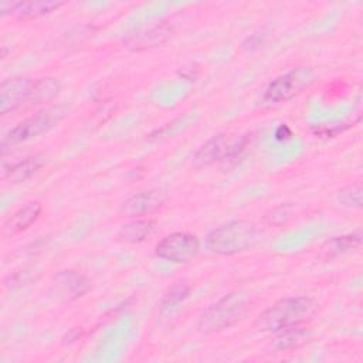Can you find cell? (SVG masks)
Wrapping results in <instances>:
<instances>
[{"mask_svg": "<svg viewBox=\"0 0 363 363\" xmlns=\"http://www.w3.org/2000/svg\"><path fill=\"white\" fill-rule=\"evenodd\" d=\"M261 240L259 228L247 220H233L213 228L204 240L206 250L217 255H235L254 248Z\"/></svg>", "mask_w": 363, "mask_h": 363, "instance_id": "cell-1", "label": "cell"}, {"mask_svg": "<svg viewBox=\"0 0 363 363\" xmlns=\"http://www.w3.org/2000/svg\"><path fill=\"white\" fill-rule=\"evenodd\" d=\"M316 312V303L309 296L282 298L268 306L255 320L261 332H279L308 322Z\"/></svg>", "mask_w": 363, "mask_h": 363, "instance_id": "cell-2", "label": "cell"}, {"mask_svg": "<svg viewBox=\"0 0 363 363\" xmlns=\"http://www.w3.org/2000/svg\"><path fill=\"white\" fill-rule=\"evenodd\" d=\"M248 299V294L242 291H234L224 295L200 315L197 322L199 330L210 335L234 326L245 315Z\"/></svg>", "mask_w": 363, "mask_h": 363, "instance_id": "cell-3", "label": "cell"}, {"mask_svg": "<svg viewBox=\"0 0 363 363\" xmlns=\"http://www.w3.org/2000/svg\"><path fill=\"white\" fill-rule=\"evenodd\" d=\"M65 108L61 105H54L44 108L30 118L21 121L14 128H11L3 138L1 146L18 145L48 132L51 128L58 125L65 116Z\"/></svg>", "mask_w": 363, "mask_h": 363, "instance_id": "cell-4", "label": "cell"}, {"mask_svg": "<svg viewBox=\"0 0 363 363\" xmlns=\"http://www.w3.org/2000/svg\"><path fill=\"white\" fill-rule=\"evenodd\" d=\"M315 71L308 67L292 68L281 74L268 84L262 95V105L271 106L296 96L315 81Z\"/></svg>", "mask_w": 363, "mask_h": 363, "instance_id": "cell-5", "label": "cell"}, {"mask_svg": "<svg viewBox=\"0 0 363 363\" xmlns=\"http://www.w3.org/2000/svg\"><path fill=\"white\" fill-rule=\"evenodd\" d=\"M248 146V135L228 136L218 133L211 136L203 143L193 156V162L197 167H206L216 162L230 160L238 157Z\"/></svg>", "mask_w": 363, "mask_h": 363, "instance_id": "cell-6", "label": "cell"}, {"mask_svg": "<svg viewBox=\"0 0 363 363\" xmlns=\"http://www.w3.org/2000/svg\"><path fill=\"white\" fill-rule=\"evenodd\" d=\"M200 250L197 235L191 233H172L163 237L155 247L157 258L173 264H186L191 261Z\"/></svg>", "mask_w": 363, "mask_h": 363, "instance_id": "cell-7", "label": "cell"}, {"mask_svg": "<svg viewBox=\"0 0 363 363\" xmlns=\"http://www.w3.org/2000/svg\"><path fill=\"white\" fill-rule=\"evenodd\" d=\"M166 193L162 189H149L128 197L119 207V213L129 218H145L160 210L166 203Z\"/></svg>", "mask_w": 363, "mask_h": 363, "instance_id": "cell-8", "label": "cell"}, {"mask_svg": "<svg viewBox=\"0 0 363 363\" xmlns=\"http://www.w3.org/2000/svg\"><path fill=\"white\" fill-rule=\"evenodd\" d=\"M173 31L174 30L172 24L160 21L149 27L140 28L135 33H130L128 37L123 38V47L130 51H145L156 48L167 43L173 35Z\"/></svg>", "mask_w": 363, "mask_h": 363, "instance_id": "cell-9", "label": "cell"}, {"mask_svg": "<svg viewBox=\"0 0 363 363\" xmlns=\"http://www.w3.org/2000/svg\"><path fill=\"white\" fill-rule=\"evenodd\" d=\"M34 79L16 77L4 79L0 85V112L6 115L23 105H28Z\"/></svg>", "mask_w": 363, "mask_h": 363, "instance_id": "cell-10", "label": "cell"}, {"mask_svg": "<svg viewBox=\"0 0 363 363\" xmlns=\"http://www.w3.org/2000/svg\"><path fill=\"white\" fill-rule=\"evenodd\" d=\"M62 1L55 0H30V1H1L0 13L1 16H11L21 20L38 18L62 7Z\"/></svg>", "mask_w": 363, "mask_h": 363, "instance_id": "cell-11", "label": "cell"}, {"mask_svg": "<svg viewBox=\"0 0 363 363\" xmlns=\"http://www.w3.org/2000/svg\"><path fill=\"white\" fill-rule=\"evenodd\" d=\"M54 288L60 298L75 301L91 289V279L77 271H61L54 277Z\"/></svg>", "mask_w": 363, "mask_h": 363, "instance_id": "cell-12", "label": "cell"}, {"mask_svg": "<svg viewBox=\"0 0 363 363\" xmlns=\"http://www.w3.org/2000/svg\"><path fill=\"white\" fill-rule=\"evenodd\" d=\"M43 211V206L40 201H30L26 206L16 210L4 223V233L14 235L21 231H26L31 224H34Z\"/></svg>", "mask_w": 363, "mask_h": 363, "instance_id": "cell-13", "label": "cell"}, {"mask_svg": "<svg viewBox=\"0 0 363 363\" xmlns=\"http://www.w3.org/2000/svg\"><path fill=\"white\" fill-rule=\"evenodd\" d=\"M45 164V157L41 153L27 156L26 159L4 169L3 177L10 183H21L33 177Z\"/></svg>", "mask_w": 363, "mask_h": 363, "instance_id": "cell-14", "label": "cell"}, {"mask_svg": "<svg viewBox=\"0 0 363 363\" xmlns=\"http://www.w3.org/2000/svg\"><path fill=\"white\" fill-rule=\"evenodd\" d=\"M156 230V221L152 218H133L123 224L118 231V240L125 244H139L150 237Z\"/></svg>", "mask_w": 363, "mask_h": 363, "instance_id": "cell-15", "label": "cell"}, {"mask_svg": "<svg viewBox=\"0 0 363 363\" xmlns=\"http://www.w3.org/2000/svg\"><path fill=\"white\" fill-rule=\"evenodd\" d=\"M362 242V233L356 231V233H350L346 235H337V237H332L330 240H328L322 247H320V257L325 259H330L335 258L340 254H345L350 250H354L360 245Z\"/></svg>", "mask_w": 363, "mask_h": 363, "instance_id": "cell-16", "label": "cell"}, {"mask_svg": "<svg viewBox=\"0 0 363 363\" xmlns=\"http://www.w3.org/2000/svg\"><path fill=\"white\" fill-rule=\"evenodd\" d=\"M61 89V84L54 77H44L34 79L30 94L28 105H38V104H47L52 101Z\"/></svg>", "mask_w": 363, "mask_h": 363, "instance_id": "cell-17", "label": "cell"}, {"mask_svg": "<svg viewBox=\"0 0 363 363\" xmlns=\"http://www.w3.org/2000/svg\"><path fill=\"white\" fill-rule=\"evenodd\" d=\"M275 347L278 350H288L294 347H299L309 339V330L303 325L282 329L279 332H275Z\"/></svg>", "mask_w": 363, "mask_h": 363, "instance_id": "cell-18", "label": "cell"}, {"mask_svg": "<svg viewBox=\"0 0 363 363\" xmlns=\"http://www.w3.org/2000/svg\"><path fill=\"white\" fill-rule=\"evenodd\" d=\"M190 295V286L186 284H179L173 286L169 292L164 294L159 303V311L162 315H169L174 309L179 308L180 303H183Z\"/></svg>", "mask_w": 363, "mask_h": 363, "instance_id": "cell-19", "label": "cell"}, {"mask_svg": "<svg viewBox=\"0 0 363 363\" xmlns=\"http://www.w3.org/2000/svg\"><path fill=\"white\" fill-rule=\"evenodd\" d=\"M336 201L347 208H360L363 204V189L362 183L356 182L342 187L336 193Z\"/></svg>", "mask_w": 363, "mask_h": 363, "instance_id": "cell-20", "label": "cell"}, {"mask_svg": "<svg viewBox=\"0 0 363 363\" xmlns=\"http://www.w3.org/2000/svg\"><path fill=\"white\" fill-rule=\"evenodd\" d=\"M271 214L272 216H265V218L268 220V223H271V224H275V221H277V218H279L278 220V224H284L285 221H286V218H289L291 217V211H289V207H284V206H281V207H278V208H275V210H272L271 211Z\"/></svg>", "mask_w": 363, "mask_h": 363, "instance_id": "cell-21", "label": "cell"}, {"mask_svg": "<svg viewBox=\"0 0 363 363\" xmlns=\"http://www.w3.org/2000/svg\"><path fill=\"white\" fill-rule=\"evenodd\" d=\"M277 139L278 140H284V139H288L291 136V130L286 125H281L278 129H277V133H275Z\"/></svg>", "mask_w": 363, "mask_h": 363, "instance_id": "cell-22", "label": "cell"}]
</instances>
